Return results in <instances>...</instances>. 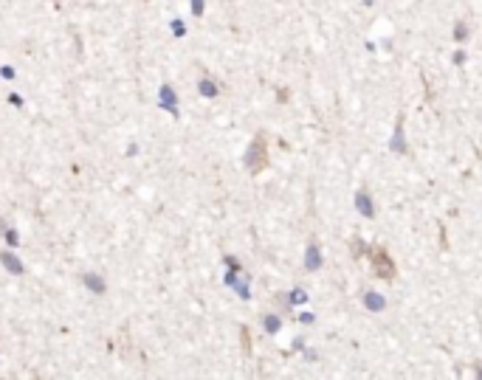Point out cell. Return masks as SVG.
<instances>
[{
	"instance_id": "2",
	"label": "cell",
	"mask_w": 482,
	"mask_h": 380,
	"mask_svg": "<svg viewBox=\"0 0 482 380\" xmlns=\"http://www.w3.org/2000/svg\"><path fill=\"white\" fill-rule=\"evenodd\" d=\"M369 259H372V268H375V273L381 279H392L395 276V262H392V256H389L384 248H375Z\"/></svg>"
},
{
	"instance_id": "5",
	"label": "cell",
	"mask_w": 482,
	"mask_h": 380,
	"mask_svg": "<svg viewBox=\"0 0 482 380\" xmlns=\"http://www.w3.org/2000/svg\"><path fill=\"white\" fill-rule=\"evenodd\" d=\"M319 265H322V256H319V248H316V245H310V248H307V268H310V270H316V268H319Z\"/></svg>"
},
{
	"instance_id": "10",
	"label": "cell",
	"mask_w": 482,
	"mask_h": 380,
	"mask_svg": "<svg viewBox=\"0 0 482 380\" xmlns=\"http://www.w3.org/2000/svg\"><path fill=\"white\" fill-rule=\"evenodd\" d=\"M192 11L201 17V14H203V0H192Z\"/></svg>"
},
{
	"instance_id": "7",
	"label": "cell",
	"mask_w": 482,
	"mask_h": 380,
	"mask_svg": "<svg viewBox=\"0 0 482 380\" xmlns=\"http://www.w3.org/2000/svg\"><path fill=\"white\" fill-rule=\"evenodd\" d=\"M198 87H201V93L209 96V99H211V96H217V85H214V82H209V79H203Z\"/></svg>"
},
{
	"instance_id": "3",
	"label": "cell",
	"mask_w": 482,
	"mask_h": 380,
	"mask_svg": "<svg viewBox=\"0 0 482 380\" xmlns=\"http://www.w3.org/2000/svg\"><path fill=\"white\" fill-rule=\"evenodd\" d=\"M0 262L9 268V273H14V276H20L23 273V262L14 256V253H6V251H0Z\"/></svg>"
},
{
	"instance_id": "13",
	"label": "cell",
	"mask_w": 482,
	"mask_h": 380,
	"mask_svg": "<svg viewBox=\"0 0 482 380\" xmlns=\"http://www.w3.org/2000/svg\"><path fill=\"white\" fill-rule=\"evenodd\" d=\"M465 34H468V31H465L463 26H460V28H457V31H454V37H457V40H465Z\"/></svg>"
},
{
	"instance_id": "1",
	"label": "cell",
	"mask_w": 482,
	"mask_h": 380,
	"mask_svg": "<svg viewBox=\"0 0 482 380\" xmlns=\"http://www.w3.org/2000/svg\"><path fill=\"white\" fill-rule=\"evenodd\" d=\"M265 164H268V149H265V138L263 135H257L254 141H251V147H248L246 152V166H248V172H263Z\"/></svg>"
},
{
	"instance_id": "9",
	"label": "cell",
	"mask_w": 482,
	"mask_h": 380,
	"mask_svg": "<svg viewBox=\"0 0 482 380\" xmlns=\"http://www.w3.org/2000/svg\"><path fill=\"white\" fill-rule=\"evenodd\" d=\"M367 307H369V310H381V307H384V302L378 299V293H369L367 296Z\"/></svg>"
},
{
	"instance_id": "4",
	"label": "cell",
	"mask_w": 482,
	"mask_h": 380,
	"mask_svg": "<svg viewBox=\"0 0 482 380\" xmlns=\"http://www.w3.org/2000/svg\"><path fill=\"white\" fill-rule=\"evenodd\" d=\"M355 203H358V211L364 217H372V214H375V208H372V197H367V191H358Z\"/></svg>"
},
{
	"instance_id": "8",
	"label": "cell",
	"mask_w": 482,
	"mask_h": 380,
	"mask_svg": "<svg viewBox=\"0 0 482 380\" xmlns=\"http://www.w3.org/2000/svg\"><path fill=\"white\" fill-rule=\"evenodd\" d=\"M279 327H282V321L276 316H265V329L268 332H279Z\"/></svg>"
},
{
	"instance_id": "11",
	"label": "cell",
	"mask_w": 482,
	"mask_h": 380,
	"mask_svg": "<svg viewBox=\"0 0 482 380\" xmlns=\"http://www.w3.org/2000/svg\"><path fill=\"white\" fill-rule=\"evenodd\" d=\"M172 31L181 37V34H184V23H181V20H175V23H172Z\"/></svg>"
},
{
	"instance_id": "6",
	"label": "cell",
	"mask_w": 482,
	"mask_h": 380,
	"mask_svg": "<svg viewBox=\"0 0 482 380\" xmlns=\"http://www.w3.org/2000/svg\"><path fill=\"white\" fill-rule=\"evenodd\" d=\"M85 285H88L93 293H105V282H102L99 276H93V273H88V276H85Z\"/></svg>"
},
{
	"instance_id": "14",
	"label": "cell",
	"mask_w": 482,
	"mask_h": 380,
	"mask_svg": "<svg viewBox=\"0 0 482 380\" xmlns=\"http://www.w3.org/2000/svg\"><path fill=\"white\" fill-rule=\"evenodd\" d=\"M6 240H9L11 245H17V234H14V231H9V234H6Z\"/></svg>"
},
{
	"instance_id": "12",
	"label": "cell",
	"mask_w": 482,
	"mask_h": 380,
	"mask_svg": "<svg viewBox=\"0 0 482 380\" xmlns=\"http://www.w3.org/2000/svg\"><path fill=\"white\" fill-rule=\"evenodd\" d=\"M307 296H305V290H293V302H305Z\"/></svg>"
}]
</instances>
